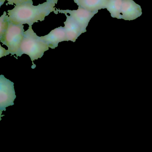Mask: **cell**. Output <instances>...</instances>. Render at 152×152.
<instances>
[{"instance_id":"cell-5","label":"cell","mask_w":152,"mask_h":152,"mask_svg":"<svg viewBox=\"0 0 152 152\" xmlns=\"http://www.w3.org/2000/svg\"><path fill=\"white\" fill-rule=\"evenodd\" d=\"M96 12H91L85 9L79 7V8L77 10H59L56 9L54 13L56 14L61 13L65 14L66 13L69 14L71 17L73 18L76 22L79 24L81 28L83 33L87 31V26L88 25L90 21L94 17L96 14L98 13Z\"/></svg>"},{"instance_id":"cell-11","label":"cell","mask_w":152,"mask_h":152,"mask_svg":"<svg viewBox=\"0 0 152 152\" xmlns=\"http://www.w3.org/2000/svg\"><path fill=\"white\" fill-rule=\"evenodd\" d=\"M8 15L5 11L0 18V39H2L6 33L9 25Z\"/></svg>"},{"instance_id":"cell-9","label":"cell","mask_w":152,"mask_h":152,"mask_svg":"<svg viewBox=\"0 0 152 152\" xmlns=\"http://www.w3.org/2000/svg\"><path fill=\"white\" fill-rule=\"evenodd\" d=\"M79 7L91 12H96L106 8L108 0H74Z\"/></svg>"},{"instance_id":"cell-1","label":"cell","mask_w":152,"mask_h":152,"mask_svg":"<svg viewBox=\"0 0 152 152\" xmlns=\"http://www.w3.org/2000/svg\"><path fill=\"white\" fill-rule=\"evenodd\" d=\"M58 1V0H47L36 6L30 2L16 5L13 9L8 10L9 21L16 24L29 26L42 22L46 17L56 11L55 6Z\"/></svg>"},{"instance_id":"cell-2","label":"cell","mask_w":152,"mask_h":152,"mask_svg":"<svg viewBox=\"0 0 152 152\" xmlns=\"http://www.w3.org/2000/svg\"><path fill=\"white\" fill-rule=\"evenodd\" d=\"M49 48L48 45L34 31L32 26H29L27 31H25L17 57L23 54L29 56L33 64L32 68L34 69L36 65L34 64V61L41 58Z\"/></svg>"},{"instance_id":"cell-7","label":"cell","mask_w":152,"mask_h":152,"mask_svg":"<svg viewBox=\"0 0 152 152\" xmlns=\"http://www.w3.org/2000/svg\"><path fill=\"white\" fill-rule=\"evenodd\" d=\"M40 38L51 49L56 48L60 42L67 41L64 27L62 26L54 29L48 34L44 36H41Z\"/></svg>"},{"instance_id":"cell-13","label":"cell","mask_w":152,"mask_h":152,"mask_svg":"<svg viewBox=\"0 0 152 152\" xmlns=\"http://www.w3.org/2000/svg\"><path fill=\"white\" fill-rule=\"evenodd\" d=\"M9 54L8 50H6L5 48H2L0 45V58L2 57L3 56H6L7 55H9Z\"/></svg>"},{"instance_id":"cell-8","label":"cell","mask_w":152,"mask_h":152,"mask_svg":"<svg viewBox=\"0 0 152 152\" xmlns=\"http://www.w3.org/2000/svg\"><path fill=\"white\" fill-rule=\"evenodd\" d=\"M64 14L66 17L64 24L67 41H70L75 42L78 37L83 33V32L79 24L72 17L68 15L66 13Z\"/></svg>"},{"instance_id":"cell-10","label":"cell","mask_w":152,"mask_h":152,"mask_svg":"<svg viewBox=\"0 0 152 152\" xmlns=\"http://www.w3.org/2000/svg\"><path fill=\"white\" fill-rule=\"evenodd\" d=\"M123 0H108L106 8L113 18L121 19V11Z\"/></svg>"},{"instance_id":"cell-3","label":"cell","mask_w":152,"mask_h":152,"mask_svg":"<svg viewBox=\"0 0 152 152\" xmlns=\"http://www.w3.org/2000/svg\"><path fill=\"white\" fill-rule=\"evenodd\" d=\"M25 31L23 25L16 24L9 22L8 26L5 35L0 41L8 48L10 54L17 57L21 43L23 39Z\"/></svg>"},{"instance_id":"cell-4","label":"cell","mask_w":152,"mask_h":152,"mask_svg":"<svg viewBox=\"0 0 152 152\" xmlns=\"http://www.w3.org/2000/svg\"><path fill=\"white\" fill-rule=\"evenodd\" d=\"M0 111L1 114L6 107L14 104L16 97L14 88V83L6 79L3 75L0 76Z\"/></svg>"},{"instance_id":"cell-12","label":"cell","mask_w":152,"mask_h":152,"mask_svg":"<svg viewBox=\"0 0 152 152\" xmlns=\"http://www.w3.org/2000/svg\"><path fill=\"white\" fill-rule=\"evenodd\" d=\"M6 1H7L8 5H15V6L26 2H33L32 0H0V6L1 7Z\"/></svg>"},{"instance_id":"cell-14","label":"cell","mask_w":152,"mask_h":152,"mask_svg":"<svg viewBox=\"0 0 152 152\" xmlns=\"http://www.w3.org/2000/svg\"><path fill=\"white\" fill-rule=\"evenodd\" d=\"M73 1H74V0H73Z\"/></svg>"},{"instance_id":"cell-6","label":"cell","mask_w":152,"mask_h":152,"mask_svg":"<svg viewBox=\"0 0 152 152\" xmlns=\"http://www.w3.org/2000/svg\"><path fill=\"white\" fill-rule=\"evenodd\" d=\"M142 14L141 7L134 1L123 0L121 11V19L131 21L141 16Z\"/></svg>"}]
</instances>
